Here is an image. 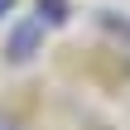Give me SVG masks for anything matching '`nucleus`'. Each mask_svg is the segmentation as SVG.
<instances>
[{"mask_svg":"<svg viewBox=\"0 0 130 130\" xmlns=\"http://www.w3.org/2000/svg\"><path fill=\"white\" fill-rule=\"evenodd\" d=\"M39 39H43V29L29 19V24H19L14 34H10V43H5V53L14 58V63H29L34 53H39Z\"/></svg>","mask_w":130,"mask_h":130,"instance_id":"obj_1","label":"nucleus"},{"mask_svg":"<svg viewBox=\"0 0 130 130\" xmlns=\"http://www.w3.org/2000/svg\"><path fill=\"white\" fill-rule=\"evenodd\" d=\"M10 5H14V0H0V14H5V10H10Z\"/></svg>","mask_w":130,"mask_h":130,"instance_id":"obj_3","label":"nucleus"},{"mask_svg":"<svg viewBox=\"0 0 130 130\" xmlns=\"http://www.w3.org/2000/svg\"><path fill=\"white\" fill-rule=\"evenodd\" d=\"M39 10H48V19H53V24H63V19H68V14H63V0H39Z\"/></svg>","mask_w":130,"mask_h":130,"instance_id":"obj_2","label":"nucleus"},{"mask_svg":"<svg viewBox=\"0 0 130 130\" xmlns=\"http://www.w3.org/2000/svg\"><path fill=\"white\" fill-rule=\"evenodd\" d=\"M0 130H10V125H0Z\"/></svg>","mask_w":130,"mask_h":130,"instance_id":"obj_4","label":"nucleus"}]
</instances>
